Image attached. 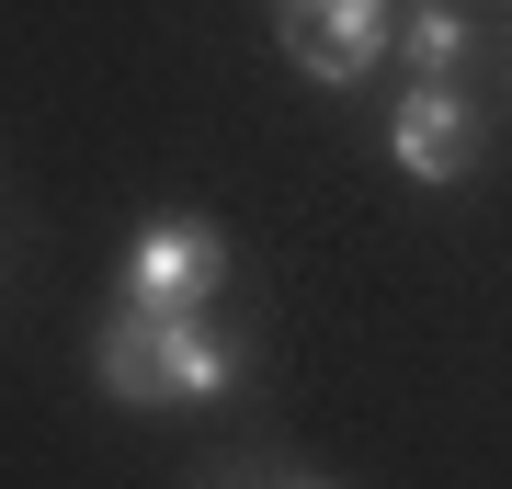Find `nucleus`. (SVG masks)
<instances>
[{
  "label": "nucleus",
  "mask_w": 512,
  "mask_h": 489,
  "mask_svg": "<svg viewBox=\"0 0 512 489\" xmlns=\"http://www.w3.org/2000/svg\"><path fill=\"white\" fill-rule=\"evenodd\" d=\"M228 285V239L205 217H148L126 251V308H217Z\"/></svg>",
  "instance_id": "f257e3e1"
},
{
  "label": "nucleus",
  "mask_w": 512,
  "mask_h": 489,
  "mask_svg": "<svg viewBox=\"0 0 512 489\" xmlns=\"http://www.w3.org/2000/svg\"><path fill=\"white\" fill-rule=\"evenodd\" d=\"M285 12V57L308 80H365L376 57H387V35H399V0H274Z\"/></svg>",
  "instance_id": "f03ea898"
},
{
  "label": "nucleus",
  "mask_w": 512,
  "mask_h": 489,
  "mask_svg": "<svg viewBox=\"0 0 512 489\" xmlns=\"http://www.w3.org/2000/svg\"><path fill=\"white\" fill-rule=\"evenodd\" d=\"M387 148H399L410 182H467V160H478V114H467V91H456V80H410L399 114H387Z\"/></svg>",
  "instance_id": "7ed1b4c3"
},
{
  "label": "nucleus",
  "mask_w": 512,
  "mask_h": 489,
  "mask_svg": "<svg viewBox=\"0 0 512 489\" xmlns=\"http://www.w3.org/2000/svg\"><path fill=\"white\" fill-rule=\"evenodd\" d=\"M148 319H160V342H148L160 399H239V353L217 342V319H205V308H148Z\"/></svg>",
  "instance_id": "20e7f679"
},
{
  "label": "nucleus",
  "mask_w": 512,
  "mask_h": 489,
  "mask_svg": "<svg viewBox=\"0 0 512 489\" xmlns=\"http://www.w3.org/2000/svg\"><path fill=\"white\" fill-rule=\"evenodd\" d=\"M148 342H160V319H148V308H114V319H103V342H92V364H103V399L160 410V364H148Z\"/></svg>",
  "instance_id": "39448f33"
},
{
  "label": "nucleus",
  "mask_w": 512,
  "mask_h": 489,
  "mask_svg": "<svg viewBox=\"0 0 512 489\" xmlns=\"http://www.w3.org/2000/svg\"><path fill=\"white\" fill-rule=\"evenodd\" d=\"M399 57H410V80H456L467 69V12H456V0L399 12Z\"/></svg>",
  "instance_id": "423d86ee"
},
{
  "label": "nucleus",
  "mask_w": 512,
  "mask_h": 489,
  "mask_svg": "<svg viewBox=\"0 0 512 489\" xmlns=\"http://www.w3.org/2000/svg\"><path fill=\"white\" fill-rule=\"evenodd\" d=\"M285 489H319V478H285Z\"/></svg>",
  "instance_id": "0eeeda50"
}]
</instances>
